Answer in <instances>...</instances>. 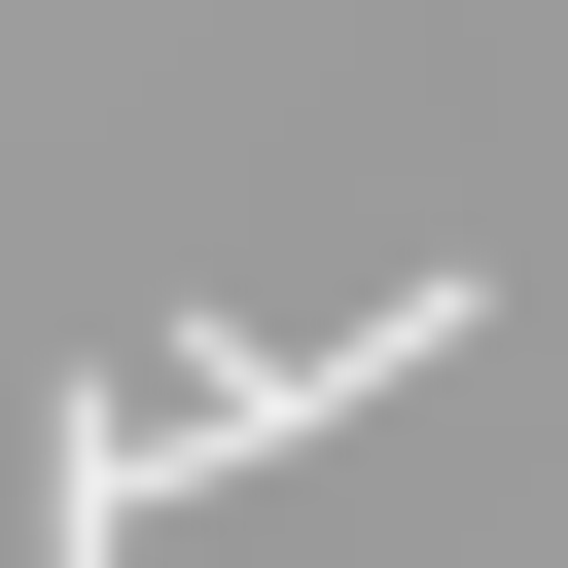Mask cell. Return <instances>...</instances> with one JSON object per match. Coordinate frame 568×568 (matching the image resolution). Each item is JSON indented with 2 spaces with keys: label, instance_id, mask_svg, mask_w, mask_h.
<instances>
[{
  "label": "cell",
  "instance_id": "cell-1",
  "mask_svg": "<svg viewBox=\"0 0 568 568\" xmlns=\"http://www.w3.org/2000/svg\"><path fill=\"white\" fill-rule=\"evenodd\" d=\"M142 497H178V390H142V355H106V390H71V426H36V568H142Z\"/></svg>",
  "mask_w": 568,
  "mask_h": 568
}]
</instances>
